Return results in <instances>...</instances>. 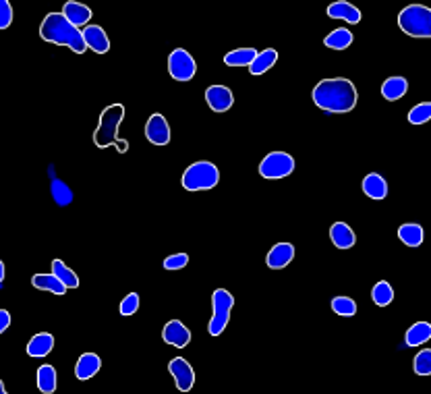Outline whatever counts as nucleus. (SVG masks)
<instances>
[{
  "mask_svg": "<svg viewBox=\"0 0 431 394\" xmlns=\"http://www.w3.org/2000/svg\"><path fill=\"white\" fill-rule=\"evenodd\" d=\"M311 98L315 106L330 114H346L356 106V88L346 77L322 79L313 88Z\"/></svg>",
  "mask_w": 431,
  "mask_h": 394,
  "instance_id": "nucleus-1",
  "label": "nucleus"
},
{
  "mask_svg": "<svg viewBox=\"0 0 431 394\" xmlns=\"http://www.w3.org/2000/svg\"><path fill=\"white\" fill-rule=\"evenodd\" d=\"M40 36H42V40H46L50 44L70 48L75 54H83L88 50L86 42H83V36H81V29L70 25L62 17V13H48L44 17L42 25H40Z\"/></svg>",
  "mask_w": 431,
  "mask_h": 394,
  "instance_id": "nucleus-2",
  "label": "nucleus"
},
{
  "mask_svg": "<svg viewBox=\"0 0 431 394\" xmlns=\"http://www.w3.org/2000/svg\"><path fill=\"white\" fill-rule=\"evenodd\" d=\"M125 119V106L122 104H110L104 108L100 121H98V129L94 131V143L98 147H110L114 143H118V149L125 153L129 149V141L118 137V127Z\"/></svg>",
  "mask_w": 431,
  "mask_h": 394,
  "instance_id": "nucleus-3",
  "label": "nucleus"
},
{
  "mask_svg": "<svg viewBox=\"0 0 431 394\" xmlns=\"http://www.w3.org/2000/svg\"><path fill=\"white\" fill-rule=\"evenodd\" d=\"M218 183H220V171L213 162L207 160H199L187 167L181 179V185L187 191H207L213 189Z\"/></svg>",
  "mask_w": 431,
  "mask_h": 394,
  "instance_id": "nucleus-4",
  "label": "nucleus"
},
{
  "mask_svg": "<svg viewBox=\"0 0 431 394\" xmlns=\"http://www.w3.org/2000/svg\"><path fill=\"white\" fill-rule=\"evenodd\" d=\"M398 25L406 36L431 38V11L425 5H408L400 11Z\"/></svg>",
  "mask_w": 431,
  "mask_h": 394,
  "instance_id": "nucleus-5",
  "label": "nucleus"
},
{
  "mask_svg": "<svg viewBox=\"0 0 431 394\" xmlns=\"http://www.w3.org/2000/svg\"><path fill=\"white\" fill-rule=\"evenodd\" d=\"M235 307V297L226 291V288H216L211 293V320L207 324V332L211 336H220L224 332V328L228 326L231 320V311Z\"/></svg>",
  "mask_w": 431,
  "mask_h": 394,
  "instance_id": "nucleus-6",
  "label": "nucleus"
},
{
  "mask_svg": "<svg viewBox=\"0 0 431 394\" xmlns=\"http://www.w3.org/2000/svg\"><path fill=\"white\" fill-rule=\"evenodd\" d=\"M295 171V158L286 151H270L259 162V175L270 181H278L293 175Z\"/></svg>",
  "mask_w": 431,
  "mask_h": 394,
  "instance_id": "nucleus-7",
  "label": "nucleus"
},
{
  "mask_svg": "<svg viewBox=\"0 0 431 394\" xmlns=\"http://www.w3.org/2000/svg\"><path fill=\"white\" fill-rule=\"evenodd\" d=\"M168 73L172 79H177V82H191L197 73V64H195V58L191 56V52H187L183 48L172 50L168 56Z\"/></svg>",
  "mask_w": 431,
  "mask_h": 394,
  "instance_id": "nucleus-8",
  "label": "nucleus"
},
{
  "mask_svg": "<svg viewBox=\"0 0 431 394\" xmlns=\"http://www.w3.org/2000/svg\"><path fill=\"white\" fill-rule=\"evenodd\" d=\"M205 102L213 112H228L235 104V96L226 86H209L205 90Z\"/></svg>",
  "mask_w": 431,
  "mask_h": 394,
  "instance_id": "nucleus-9",
  "label": "nucleus"
},
{
  "mask_svg": "<svg viewBox=\"0 0 431 394\" xmlns=\"http://www.w3.org/2000/svg\"><path fill=\"white\" fill-rule=\"evenodd\" d=\"M168 371L172 373L174 382H177V388L181 392H189L195 384V371L191 367V363L183 357H174L170 363H168Z\"/></svg>",
  "mask_w": 431,
  "mask_h": 394,
  "instance_id": "nucleus-10",
  "label": "nucleus"
},
{
  "mask_svg": "<svg viewBox=\"0 0 431 394\" xmlns=\"http://www.w3.org/2000/svg\"><path fill=\"white\" fill-rule=\"evenodd\" d=\"M146 137L154 145H166L170 141V125L160 112H156V114H152L148 119V123H146Z\"/></svg>",
  "mask_w": 431,
  "mask_h": 394,
  "instance_id": "nucleus-11",
  "label": "nucleus"
},
{
  "mask_svg": "<svg viewBox=\"0 0 431 394\" xmlns=\"http://www.w3.org/2000/svg\"><path fill=\"white\" fill-rule=\"evenodd\" d=\"M86 48H92L96 54H106L110 50V38L100 25H86L81 29Z\"/></svg>",
  "mask_w": 431,
  "mask_h": 394,
  "instance_id": "nucleus-12",
  "label": "nucleus"
},
{
  "mask_svg": "<svg viewBox=\"0 0 431 394\" xmlns=\"http://www.w3.org/2000/svg\"><path fill=\"white\" fill-rule=\"evenodd\" d=\"M162 338L177 349H185L191 343V330L181 320H170L162 330Z\"/></svg>",
  "mask_w": 431,
  "mask_h": 394,
  "instance_id": "nucleus-13",
  "label": "nucleus"
},
{
  "mask_svg": "<svg viewBox=\"0 0 431 394\" xmlns=\"http://www.w3.org/2000/svg\"><path fill=\"white\" fill-rule=\"evenodd\" d=\"M92 9L81 5V3H75V0H68V3H64L62 7V17L73 25V27H81V25H88L90 19H92Z\"/></svg>",
  "mask_w": 431,
  "mask_h": 394,
  "instance_id": "nucleus-14",
  "label": "nucleus"
},
{
  "mask_svg": "<svg viewBox=\"0 0 431 394\" xmlns=\"http://www.w3.org/2000/svg\"><path fill=\"white\" fill-rule=\"evenodd\" d=\"M293 258H295V247L291 243H276L270 249V254L265 258V264L272 270H282L293 262Z\"/></svg>",
  "mask_w": 431,
  "mask_h": 394,
  "instance_id": "nucleus-15",
  "label": "nucleus"
},
{
  "mask_svg": "<svg viewBox=\"0 0 431 394\" xmlns=\"http://www.w3.org/2000/svg\"><path fill=\"white\" fill-rule=\"evenodd\" d=\"M330 239L338 249H350L356 243V234L346 222H334L330 228Z\"/></svg>",
  "mask_w": 431,
  "mask_h": 394,
  "instance_id": "nucleus-16",
  "label": "nucleus"
},
{
  "mask_svg": "<svg viewBox=\"0 0 431 394\" xmlns=\"http://www.w3.org/2000/svg\"><path fill=\"white\" fill-rule=\"evenodd\" d=\"M328 17L330 19H342V21H348L350 25H354V23L361 21V11H358L354 5L346 3V0H338V3H332L328 7Z\"/></svg>",
  "mask_w": 431,
  "mask_h": 394,
  "instance_id": "nucleus-17",
  "label": "nucleus"
},
{
  "mask_svg": "<svg viewBox=\"0 0 431 394\" xmlns=\"http://www.w3.org/2000/svg\"><path fill=\"white\" fill-rule=\"evenodd\" d=\"M100 367H102L100 355H96V353H83L79 357L77 365H75V375H77V380L86 382V380L94 378L100 371Z\"/></svg>",
  "mask_w": 431,
  "mask_h": 394,
  "instance_id": "nucleus-18",
  "label": "nucleus"
},
{
  "mask_svg": "<svg viewBox=\"0 0 431 394\" xmlns=\"http://www.w3.org/2000/svg\"><path fill=\"white\" fill-rule=\"evenodd\" d=\"M406 92H408V82H406L404 77H400V75L388 77L386 82L382 84V96L388 102H396V100L404 98Z\"/></svg>",
  "mask_w": 431,
  "mask_h": 394,
  "instance_id": "nucleus-19",
  "label": "nucleus"
},
{
  "mask_svg": "<svg viewBox=\"0 0 431 394\" xmlns=\"http://www.w3.org/2000/svg\"><path fill=\"white\" fill-rule=\"evenodd\" d=\"M363 191H365L367 197L380 201V199H386V195H388V183H386V179H384L382 175L369 173V175L363 179Z\"/></svg>",
  "mask_w": 431,
  "mask_h": 394,
  "instance_id": "nucleus-20",
  "label": "nucleus"
},
{
  "mask_svg": "<svg viewBox=\"0 0 431 394\" xmlns=\"http://www.w3.org/2000/svg\"><path fill=\"white\" fill-rule=\"evenodd\" d=\"M52 349H54V336L48 334V332H40L27 343V355L36 357V359L46 357Z\"/></svg>",
  "mask_w": 431,
  "mask_h": 394,
  "instance_id": "nucleus-21",
  "label": "nucleus"
},
{
  "mask_svg": "<svg viewBox=\"0 0 431 394\" xmlns=\"http://www.w3.org/2000/svg\"><path fill=\"white\" fill-rule=\"evenodd\" d=\"M423 226L417 222H406L398 228V239L406 245V247H419L423 243Z\"/></svg>",
  "mask_w": 431,
  "mask_h": 394,
  "instance_id": "nucleus-22",
  "label": "nucleus"
},
{
  "mask_svg": "<svg viewBox=\"0 0 431 394\" xmlns=\"http://www.w3.org/2000/svg\"><path fill=\"white\" fill-rule=\"evenodd\" d=\"M276 60H278V52L274 48H265V50L257 52V56L249 64V73L251 75H263L265 71H270L276 64Z\"/></svg>",
  "mask_w": 431,
  "mask_h": 394,
  "instance_id": "nucleus-23",
  "label": "nucleus"
},
{
  "mask_svg": "<svg viewBox=\"0 0 431 394\" xmlns=\"http://www.w3.org/2000/svg\"><path fill=\"white\" fill-rule=\"evenodd\" d=\"M429 338H431V324H427V322H417V324H413V326L406 330V334H404L406 347L425 345Z\"/></svg>",
  "mask_w": 431,
  "mask_h": 394,
  "instance_id": "nucleus-24",
  "label": "nucleus"
},
{
  "mask_svg": "<svg viewBox=\"0 0 431 394\" xmlns=\"http://www.w3.org/2000/svg\"><path fill=\"white\" fill-rule=\"evenodd\" d=\"M31 284H34V288H38V291H50V293H54V295H64V293H66L64 284H62L54 274H34Z\"/></svg>",
  "mask_w": 431,
  "mask_h": 394,
  "instance_id": "nucleus-25",
  "label": "nucleus"
},
{
  "mask_svg": "<svg viewBox=\"0 0 431 394\" xmlns=\"http://www.w3.org/2000/svg\"><path fill=\"white\" fill-rule=\"evenodd\" d=\"M52 274L64 284V288H77L79 286V278L77 274L70 270L62 260H54L52 262Z\"/></svg>",
  "mask_w": 431,
  "mask_h": 394,
  "instance_id": "nucleus-26",
  "label": "nucleus"
},
{
  "mask_svg": "<svg viewBox=\"0 0 431 394\" xmlns=\"http://www.w3.org/2000/svg\"><path fill=\"white\" fill-rule=\"evenodd\" d=\"M352 34H350V29H346V27H338V29H334L332 34H328L326 38H324V44L328 46V48H332V50H344V48H348L350 44H352Z\"/></svg>",
  "mask_w": 431,
  "mask_h": 394,
  "instance_id": "nucleus-27",
  "label": "nucleus"
},
{
  "mask_svg": "<svg viewBox=\"0 0 431 394\" xmlns=\"http://www.w3.org/2000/svg\"><path fill=\"white\" fill-rule=\"evenodd\" d=\"M255 56H257V50L251 48V46L249 48H237V50H233L224 56V64H228V66H249Z\"/></svg>",
  "mask_w": 431,
  "mask_h": 394,
  "instance_id": "nucleus-28",
  "label": "nucleus"
},
{
  "mask_svg": "<svg viewBox=\"0 0 431 394\" xmlns=\"http://www.w3.org/2000/svg\"><path fill=\"white\" fill-rule=\"evenodd\" d=\"M58 386V380H56V369L52 365H40L38 369V388L40 392L44 394H52Z\"/></svg>",
  "mask_w": 431,
  "mask_h": 394,
  "instance_id": "nucleus-29",
  "label": "nucleus"
},
{
  "mask_svg": "<svg viewBox=\"0 0 431 394\" xmlns=\"http://www.w3.org/2000/svg\"><path fill=\"white\" fill-rule=\"evenodd\" d=\"M371 299H374L376 305L386 307V305H390L392 299H394V288L390 286V282L380 280V282H376L374 288H371Z\"/></svg>",
  "mask_w": 431,
  "mask_h": 394,
  "instance_id": "nucleus-30",
  "label": "nucleus"
},
{
  "mask_svg": "<svg viewBox=\"0 0 431 394\" xmlns=\"http://www.w3.org/2000/svg\"><path fill=\"white\" fill-rule=\"evenodd\" d=\"M50 191H52V197H54V201L58 206H68L70 201H73V191H70V187L66 183H62L60 179H56V177L52 179Z\"/></svg>",
  "mask_w": 431,
  "mask_h": 394,
  "instance_id": "nucleus-31",
  "label": "nucleus"
},
{
  "mask_svg": "<svg viewBox=\"0 0 431 394\" xmlns=\"http://www.w3.org/2000/svg\"><path fill=\"white\" fill-rule=\"evenodd\" d=\"M332 311H336L338 315H344V318H352L356 313V303L350 297H334L332 299Z\"/></svg>",
  "mask_w": 431,
  "mask_h": 394,
  "instance_id": "nucleus-32",
  "label": "nucleus"
},
{
  "mask_svg": "<svg viewBox=\"0 0 431 394\" xmlns=\"http://www.w3.org/2000/svg\"><path fill=\"white\" fill-rule=\"evenodd\" d=\"M431 119V104L429 102H421L417 106L410 108L408 112V123L410 125H425Z\"/></svg>",
  "mask_w": 431,
  "mask_h": 394,
  "instance_id": "nucleus-33",
  "label": "nucleus"
},
{
  "mask_svg": "<svg viewBox=\"0 0 431 394\" xmlns=\"http://www.w3.org/2000/svg\"><path fill=\"white\" fill-rule=\"evenodd\" d=\"M413 369H415V373H419V375H429V373H431V351H429V349H423V351L415 357Z\"/></svg>",
  "mask_w": 431,
  "mask_h": 394,
  "instance_id": "nucleus-34",
  "label": "nucleus"
},
{
  "mask_svg": "<svg viewBox=\"0 0 431 394\" xmlns=\"http://www.w3.org/2000/svg\"><path fill=\"white\" fill-rule=\"evenodd\" d=\"M13 23V7L9 0H0V32L9 29Z\"/></svg>",
  "mask_w": 431,
  "mask_h": 394,
  "instance_id": "nucleus-35",
  "label": "nucleus"
},
{
  "mask_svg": "<svg viewBox=\"0 0 431 394\" xmlns=\"http://www.w3.org/2000/svg\"><path fill=\"white\" fill-rule=\"evenodd\" d=\"M139 295L137 293H129L122 301H120V313L122 315H133L139 309Z\"/></svg>",
  "mask_w": 431,
  "mask_h": 394,
  "instance_id": "nucleus-36",
  "label": "nucleus"
},
{
  "mask_svg": "<svg viewBox=\"0 0 431 394\" xmlns=\"http://www.w3.org/2000/svg\"><path fill=\"white\" fill-rule=\"evenodd\" d=\"M187 264H189L187 254H174V256H168L164 260V270H183Z\"/></svg>",
  "mask_w": 431,
  "mask_h": 394,
  "instance_id": "nucleus-37",
  "label": "nucleus"
},
{
  "mask_svg": "<svg viewBox=\"0 0 431 394\" xmlns=\"http://www.w3.org/2000/svg\"><path fill=\"white\" fill-rule=\"evenodd\" d=\"M11 326V313L7 309H0V334Z\"/></svg>",
  "mask_w": 431,
  "mask_h": 394,
  "instance_id": "nucleus-38",
  "label": "nucleus"
},
{
  "mask_svg": "<svg viewBox=\"0 0 431 394\" xmlns=\"http://www.w3.org/2000/svg\"><path fill=\"white\" fill-rule=\"evenodd\" d=\"M3 280H5V262L0 260V284H3Z\"/></svg>",
  "mask_w": 431,
  "mask_h": 394,
  "instance_id": "nucleus-39",
  "label": "nucleus"
},
{
  "mask_svg": "<svg viewBox=\"0 0 431 394\" xmlns=\"http://www.w3.org/2000/svg\"><path fill=\"white\" fill-rule=\"evenodd\" d=\"M0 394H9V392L5 390V384H3V380H0Z\"/></svg>",
  "mask_w": 431,
  "mask_h": 394,
  "instance_id": "nucleus-40",
  "label": "nucleus"
}]
</instances>
